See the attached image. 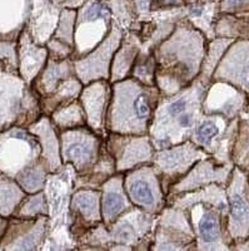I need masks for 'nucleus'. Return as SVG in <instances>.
<instances>
[{
    "label": "nucleus",
    "instance_id": "obj_1",
    "mask_svg": "<svg viewBox=\"0 0 249 251\" xmlns=\"http://www.w3.org/2000/svg\"><path fill=\"white\" fill-rule=\"evenodd\" d=\"M204 37L187 18L154 49L156 86L160 96H172L198 78L205 54Z\"/></svg>",
    "mask_w": 249,
    "mask_h": 251
},
{
    "label": "nucleus",
    "instance_id": "obj_2",
    "mask_svg": "<svg viewBox=\"0 0 249 251\" xmlns=\"http://www.w3.org/2000/svg\"><path fill=\"white\" fill-rule=\"evenodd\" d=\"M159 98L160 92L157 86H145L132 77L112 83L107 132L148 134Z\"/></svg>",
    "mask_w": 249,
    "mask_h": 251
},
{
    "label": "nucleus",
    "instance_id": "obj_3",
    "mask_svg": "<svg viewBox=\"0 0 249 251\" xmlns=\"http://www.w3.org/2000/svg\"><path fill=\"white\" fill-rule=\"evenodd\" d=\"M42 114L33 88L19 75L0 72V133L13 126L28 128Z\"/></svg>",
    "mask_w": 249,
    "mask_h": 251
},
{
    "label": "nucleus",
    "instance_id": "obj_4",
    "mask_svg": "<svg viewBox=\"0 0 249 251\" xmlns=\"http://www.w3.org/2000/svg\"><path fill=\"white\" fill-rule=\"evenodd\" d=\"M113 23V15L107 0H87L77 9L71 59L84 57L99 46L111 33Z\"/></svg>",
    "mask_w": 249,
    "mask_h": 251
},
{
    "label": "nucleus",
    "instance_id": "obj_5",
    "mask_svg": "<svg viewBox=\"0 0 249 251\" xmlns=\"http://www.w3.org/2000/svg\"><path fill=\"white\" fill-rule=\"evenodd\" d=\"M40 157L39 140L28 128L13 126L0 133V174L15 180Z\"/></svg>",
    "mask_w": 249,
    "mask_h": 251
},
{
    "label": "nucleus",
    "instance_id": "obj_6",
    "mask_svg": "<svg viewBox=\"0 0 249 251\" xmlns=\"http://www.w3.org/2000/svg\"><path fill=\"white\" fill-rule=\"evenodd\" d=\"M63 165H70L75 175L88 174L99 158L104 138L88 126L59 132Z\"/></svg>",
    "mask_w": 249,
    "mask_h": 251
},
{
    "label": "nucleus",
    "instance_id": "obj_7",
    "mask_svg": "<svg viewBox=\"0 0 249 251\" xmlns=\"http://www.w3.org/2000/svg\"><path fill=\"white\" fill-rule=\"evenodd\" d=\"M124 188L131 202L148 214L157 216L167 206V195L152 163L125 172Z\"/></svg>",
    "mask_w": 249,
    "mask_h": 251
},
{
    "label": "nucleus",
    "instance_id": "obj_8",
    "mask_svg": "<svg viewBox=\"0 0 249 251\" xmlns=\"http://www.w3.org/2000/svg\"><path fill=\"white\" fill-rule=\"evenodd\" d=\"M205 157L207 153L204 150L190 140L156 151L152 165L158 172L165 195H168L173 185L179 182L190 171L193 166Z\"/></svg>",
    "mask_w": 249,
    "mask_h": 251
},
{
    "label": "nucleus",
    "instance_id": "obj_9",
    "mask_svg": "<svg viewBox=\"0 0 249 251\" xmlns=\"http://www.w3.org/2000/svg\"><path fill=\"white\" fill-rule=\"evenodd\" d=\"M153 250H187L196 244V234L188 211L167 205L157 215Z\"/></svg>",
    "mask_w": 249,
    "mask_h": 251
},
{
    "label": "nucleus",
    "instance_id": "obj_10",
    "mask_svg": "<svg viewBox=\"0 0 249 251\" xmlns=\"http://www.w3.org/2000/svg\"><path fill=\"white\" fill-rule=\"evenodd\" d=\"M104 141L108 152L115 161L116 172L125 174L153 162L156 149L149 134L108 133Z\"/></svg>",
    "mask_w": 249,
    "mask_h": 251
},
{
    "label": "nucleus",
    "instance_id": "obj_11",
    "mask_svg": "<svg viewBox=\"0 0 249 251\" xmlns=\"http://www.w3.org/2000/svg\"><path fill=\"white\" fill-rule=\"evenodd\" d=\"M123 37L124 30L114 22L111 33L99 46L84 57L73 60L74 73L83 83V86L94 80H109L112 60L122 43Z\"/></svg>",
    "mask_w": 249,
    "mask_h": 251
},
{
    "label": "nucleus",
    "instance_id": "obj_12",
    "mask_svg": "<svg viewBox=\"0 0 249 251\" xmlns=\"http://www.w3.org/2000/svg\"><path fill=\"white\" fill-rule=\"evenodd\" d=\"M49 232V219L46 215L34 219L13 216L0 241V249L5 250H37Z\"/></svg>",
    "mask_w": 249,
    "mask_h": 251
},
{
    "label": "nucleus",
    "instance_id": "obj_13",
    "mask_svg": "<svg viewBox=\"0 0 249 251\" xmlns=\"http://www.w3.org/2000/svg\"><path fill=\"white\" fill-rule=\"evenodd\" d=\"M112 100V83L99 79L83 86L79 100L87 117V126L100 137H107V113Z\"/></svg>",
    "mask_w": 249,
    "mask_h": 251
},
{
    "label": "nucleus",
    "instance_id": "obj_14",
    "mask_svg": "<svg viewBox=\"0 0 249 251\" xmlns=\"http://www.w3.org/2000/svg\"><path fill=\"white\" fill-rule=\"evenodd\" d=\"M100 196L102 191L96 188H80L74 191L69 202V212L70 216L75 217L71 220L70 225L78 223L70 227V234L75 235L83 228V236L87 232L103 223L102 211H100ZM82 236V237H83Z\"/></svg>",
    "mask_w": 249,
    "mask_h": 251
},
{
    "label": "nucleus",
    "instance_id": "obj_15",
    "mask_svg": "<svg viewBox=\"0 0 249 251\" xmlns=\"http://www.w3.org/2000/svg\"><path fill=\"white\" fill-rule=\"evenodd\" d=\"M100 211L103 224L109 227L119 216L134 207L124 188V174L116 172L100 186Z\"/></svg>",
    "mask_w": 249,
    "mask_h": 251
},
{
    "label": "nucleus",
    "instance_id": "obj_16",
    "mask_svg": "<svg viewBox=\"0 0 249 251\" xmlns=\"http://www.w3.org/2000/svg\"><path fill=\"white\" fill-rule=\"evenodd\" d=\"M59 8L51 0H34L25 30L35 44L45 47L54 35L60 17Z\"/></svg>",
    "mask_w": 249,
    "mask_h": 251
},
{
    "label": "nucleus",
    "instance_id": "obj_17",
    "mask_svg": "<svg viewBox=\"0 0 249 251\" xmlns=\"http://www.w3.org/2000/svg\"><path fill=\"white\" fill-rule=\"evenodd\" d=\"M17 49L19 75L28 86H31L37 75L45 67L49 57L48 49L35 44L25 28L18 38Z\"/></svg>",
    "mask_w": 249,
    "mask_h": 251
},
{
    "label": "nucleus",
    "instance_id": "obj_18",
    "mask_svg": "<svg viewBox=\"0 0 249 251\" xmlns=\"http://www.w3.org/2000/svg\"><path fill=\"white\" fill-rule=\"evenodd\" d=\"M28 129L39 140L42 158L48 165L49 174L60 171L63 167V161L60 156L59 131L51 122L50 117L42 114L35 122L29 126Z\"/></svg>",
    "mask_w": 249,
    "mask_h": 251
},
{
    "label": "nucleus",
    "instance_id": "obj_19",
    "mask_svg": "<svg viewBox=\"0 0 249 251\" xmlns=\"http://www.w3.org/2000/svg\"><path fill=\"white\" fill-rule=\"evenodd\" d=\"M34 0H0V39L18 40L26 26Z\"/></svg>",
    "mask_w": 249,
    "mask_h": 251
},
{
    "label": "nucleus",
    "instance_id": "obj_20",
    "mask_svg": "<svg viewBox=\"0 0 249 251\" xmlns=\"http://www.w3.org/2000/svg\"><path fill=\"white\" fill-rule=\"evenodd\" d=\"M74 75L75 73H74V64L71 58L55 60L48 57L45 67L37 75L30 87L38 94L40 100V98L53 93L59 84H62L67 78Z\"/></svg>",
    "mask_w": 249,
    "mask_h": 251
},
{
    "label": "nucleus",
    "instance_id": "obj_21",
    "mask_svg": "<svg viewBox=\"0 0 249 251\" xmlns=\"http://www.w3.org/2000/svg\"><path fill=\"white\" fill-rule=\"evenodd\" d=\"M140 49L142 47H140V40L138 35L133 31H127V33L124 31L122 43L116 49L113 60H112L109 82L115 83L131 75L132 68Z\"/></svg>",
    "mask_w": 249,
    "mask_h": 251
},
{
    "label": "nucleus",
    "instance_id": "obj_22",
    "mask_svg": "<svg viewBox=\"0 0 249 251\" xmlns=\"http://www.w3.org/2000/svg\"><path fill=\"white\" fill-rule=\"evenodd\" d=\"M83 89V83L78 79L75 75L67 78L62 84L57 87V89L39 100L42 113L45 116H50L54 111H57L60 107L66 106L68 103L78 100L80 92Z\"/></svg>",
    "mask_w": 249,
    "mask_h": 251
},
{
    "label": "nucleus",
    "instance_id": "obj_23",
    "mask_svg": "<svg viewBox=\"0 0 249 251\" xmlns=\"http://www.w3.org/2000/svg\"><path fill=\"white\" fill-rule=\"evenodd\" d=\"M25 196L26 192L14 178L0 174V216L12 217Z\"/></svg>",
    "mask_w": 249,
    "mask_h": 251
},
{
    "label": "nucleus",
    "instance_id": "obj_24",
    "mask_svg": "<svg viewBox=\"0 0 249 251\" xmlns=\"http://www.w3.org/2000/svg\"><path fill=\"white\" fill-rule=\"evenodd\" d=\"M49 117L59 132L87 126V117L79 98L54 111Z\"/></svg>",
    "mask_w": 249,
    "mask_h": 251
},
{
    "label": "nucleus",
    "instance_id": "obj_25",
    "mask_svg": "<svg viewBox=\"0 0 249 251\" xmlns=\"http://www.w3.org/2000/svg\"><path fill=\"white\" fill-rule=\"evenodd\" d=\"M49 176L48 165L42 157L15 177V181L26 194H35L44 190Z\"/></svg>",
    "mask_w": 249,
    "mask_h": 251
},
{
    "label": "nucleus",
    "instance_id": "obj_26",
    "mask_svg": "<svg viewBox=\"0 0 249 251\" xmlns=\"http://www.w3.org/2000/svg\"><path fill=\"white\" fill-rule=\"evenodd\" d=\"M156 71L157 63L153 51H144L140 49L129 77L134 78L145 86L154 87L156 86Z\"/></svg>",
    "mask_w": 249,
    "mask_h": 251
},
{
    "label": "nucleus",
    "instance_id": "obj_27",
    "mask_svg": "<svg viewBox=\"0 0 249 251\" xmlns=\"http://www.w3.org/2000/svg\"><path fill=\"white\" fill-rule=\"evenodd\" d=\"M42 215L46 216L49 215L48 199L44 190L35 194H26L13 216L22 217V219H34Z\"/></svg>",
    "mask_w": 249,
    "mask_h": 251
},
{
    "label": "nucleus",
    "instance_id": "obj_28",
    "mask_svg": "<svg viewBox=\"0 0 249 251\" xmlns=\"http://www.w3.org/2000/svg\"><path fill=\"white\" fill-rule=\"evenodd\" d=\"M230 226L239 235L249 227V205L244 196L237 191L230 194Z\"/></svg>",
    "mask_w": 249,
    "mask_h": 251
},
{
    "label": "nucleus",
    "instance_id": "obj_29",
    "mask_svg": "<svg viewBox=\"0 0 249 251\" xmlns=\"http://www.w3.org/2000/svg\"><path fill=\"white\" fill-rule=\"evenodd\" d=\"M75 20H77V9L63 8L62 12H60L58 26L51 38H55V39L62 42V43H66L70 46L71 48H74V26H75Z\"/></svg>",
    "mask_w": 249,
    "mask_h": 251
},
{
    "label": "nucleus",
    "instance_id": "obj_30",
    "mask_svg": "<svg viewBox=\"0 0 249 251\" xmlns=\"http://www.w3.org/2000/svg\"><path fill=\"white\" fill-rule=\"evenodd\" d=\"M218 134L219 127L214 120L199 121L194 131L192 132L190 141L193 143H196L202 150H207V147L212 145V142Z\"/></svg>",
    "mask_w": 249,
    "mask_h": 251
},
{
    "label": "nucleus",
    "instance_id": "obj_31",
    "mask_svg": "<svg viewBox=\"0 0 249 251\" xmlns=\"http://www.w3.org/2000/svg\"><path fill=\"white\" fill-rule=\"evenodd\" d=\"M0 72L19 75L17 40L0 39Z\"/></svg>",
    "mask_w": 249,
    "mask_h": 251
},
{
    "label": "nucleus",
    "instance_id": "obj_32",
    "mask_svg": "<svg viewBox=\"0 0 249 251\" xmlns=\"http://www.w3.org/2000/svg\"><path fill=\"white\" fill-rule=\"evenodd\" d=\"M46 49H48L49 58L55 60H63V59H69L73 57L74 48L66 43H62L55 38H50L48 40V43L45 44Z\"/></svg>",
    "mask_w": 249,
    "mask_h": 251
},
{
    "label": "nucleus",
    "instance_id": "obj_33",
    "mask_svg": "<svg viewBox=\"0 0 249 251\" xmlns=\"http://www.w3.org/2000/svg\"><path fill=\"white\" fill-rule=\"evenodd\" d=\"M247 1H248V0H223L221 4V8L223 12H230V10L241 8V6L244 5Z\"/></svg>",
    "mask_w": 249,
    "mask_h": 251
},
{
    "label": "nucleus",
    "instance_id": "obj_34",
    "mask_svg": "<svg viewBox=\"0 0 249 251\" xmlns=\"http://www.w3.org/2000/svg\"><path fill=\"white\" fill-rule=\"evenodd\" d=\"M187 1H188V4H194V3H197L198 0H187Z\"/></svg>",
    "mask_w": 249,
    "mask_h": 251
},
{
    "label": "nucleus",
    "instance_id": "obj_35",
    "mask_svg": "<svg viewBox=\"0 0 249 251\" xmlns=\"http://www.w3.org/2000/svg\"><path fill=\"white\" fill-rule=\"evenodd\" d=\"M201 1H203V3H205V1H209V0H201Z\"/></svg>",
    "mask_w": 249,
    "mask_h": 251
}]
</instances>
